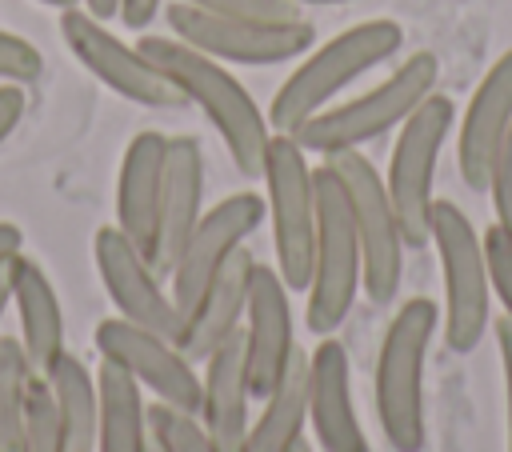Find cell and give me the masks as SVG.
Masks as SVG:
<instances>
[{
	"label": "cell",
	"instance_id": "21",
	"mask_svg": "<svg viewBox=\"0 0 512 452\" xmlns=\"http://www.w3.org/2000/svg\"><path fill=\"white\" fill-rule=\"evenodd\" d=\"M8 280H12V308L20 320V344L32 360L36 372H44L60 352H64V308L60 296L28 252L8 260Z\"/></svg>",
	"mask_w": 512,
	"mask_h": 452
},
{
	"label": "cell",
	"instance_id": "9",
	"mask_svg": "<svg viewBox=\"0 0 512 452\" xmlns=\"http://www.w3.org/2000/svg\"><path fill=\"white\" fill-rule=\"evenodd\" d=\"M164 24L176 40L192 44L196 52L220 64H288L316 44V24L304 16L292 20H252V16H216L200 12L184 0L160 8Z\"/></svg>",
	"mask_w": 512,
	"mask_h": 452
},
{
	"label": "cell",
	"instance_id": "38",
	"mask_svg": "<svg viewBox=\"0 0 512 452\" xmlns=\"http://www.w3.org/2000/svg\"><path fill=\"white\" fill-rule=\"evenodd\" d=\"M12 308V280H8V264H0V320Z\"/></svg>",
	"mask_w": 512,
	"mask_h": 452
},
{
	"label": "cell",
	"instance_id": "24",
	"mask_svg": "<svg viewBox=\"0 0 512 452\" xmlns=\"http://www.w3.org/2000/svg\"><path fill=\"white\" fill-rule=\"evenodd\" d=\"M100 416H96V452H148V404L144 388L116 364L100 360L96 368Z\"/></svg>",
	"mask_w": 512,
	"mask_h": 452
},
{
	"label": "cell",
	"instance_id": "22",
	"mask_svg": "<svg viewBox=\"0 0 512 452\" xmlns=\"http://www.w3.org/2000/svg\"><path fill=\"white\" fill-rule=\"evenodd\" d=\"M252 268H256V256L252 248H236L228 256V264L220 268V276L208 284L204 300L196 304V312L184 320V332H180V344L188 360H204L224 336H232L240 324H244V304H248V284H252Z\"/></svg>",
	"mask_w": 512,
	"mask_h": 452
},
{
	"label": "cell",
	"instance_id": "30",
	"mask_svg": "<svg viewBox=\"0 0 512 452\" xmlns=\"http://www.w3.org/2000/svg\"><path fill=\"white\" fill-rule=\"evenodd\" d=\"M484 240V260H488V280H492V296L500 300L504 316L512 320V236L492 220Z\"/></svg>",
	"mask_w": 512,
	"mask_h": 452
},
{
	"label": "cell",
	"instance_id": "37",
	"mask_svg": "<svg viewBox=\"0 0 512 452\" xmlns=\"http://www.w3.org/2000/svg\"><path fill=\"white\" fill-rule=\"evenodd\" d=\"M84 12H92L96 20H112L120 12V0H80Z\"/></svg>",
	"mask_w": 512,
	"mask_h": 452
},
{
	"label": "cell",
	"instance_id": "42",
	"mask_svg": "<svg viewBox=\"0 0 512 452\" xmlns=\"http://www.w3.org/2000/svg\"><path fill=\"white\" fill-rule=\"evenodd\" d=\"M148 452H164V448H160V444H156V440H148Z\"/></svg>",
	"mask_w": 512,
	"mask_h": 452
},
{
	"label": "cell",
	"instance_id": "13",
	"mask_svg": "<svg viewBox=\"0 0 512 452\" xmlns=\"http://www.w3.org/2000/svg\"><path fill=\"white\" fill-rule=\"evenodd\" d=\"M96 352L100 360L124 368L144 392H152L160 404L200 412V372L196 360L184 356L168 336L140 328L124 316H108L96 324Z\"/></svg>",
	"mask_w": 512,
	"mask_h": 452
},
{
	"label": "cell",
	"instance_id": "25",
	"mask_svg": "<svg viewBox=\"0 0 512 452\" xmlns=\"http://www.w3.org/2000/svg\"><path fill=\"white\" fill-rule=\"evenodd\" d=\"M52 388L60 432H64V452H96V416H100V392H96V372L68 348L40 372Z\"/></svg>",
	"mask_w": 512,
	"mask_h": 452
},
{
	"label": "cell",
	"instance_id": "3",
	"mask_svg": "<svg viewBox=\"0 0 512 452\" xmlns=\"http://www.w3.org/2000/svg\"><path fill=\"white\" fill-rule=\"evenodd\" d=\"M400 48H404V28L388 16L360 20L344 32H336L332 40H324L320 48L312 44L268 104L272 132H296L308 116L328 108L352 80H360L376 64L392 60Z\"/></svg>",
	"mask_w": 512,
	"mask_h": 452
},
{
	"label": "cell",
	"instance_id": "5",
	"mask_svg": "<svg viewBox=\"0 0 512 452\" xmlns=\"http://www.w3.org/2000/svg\"><path fill=\"white\" fill-rule=\"evenodd\" d=\"M312 180H316V244H312V276L304 288L308 296L304 324L320 340V336H336V328L348 320L364 288V260H360L352 200L340 172L328 160H320L312 168Z\"/></svg>",
	"mask_w": 512,
	"mask_h": 452
},
{
	"label": "cell",
	"instance_id": "32",
	"mask_svg": "<svg viewBox=\"0 0 512 452\" xmlns=\"http://www.w3.org/2000/svg\"><path fill=\"white\" fill-rule=\"evenodd\" d=\"M484 192L492 196L496 224L512 236V132H508L504 144H500V156H496V164H492V172H488V188H484Z\"/></svg>",
	"mask_w": 512,
	"mask_h": 452
},
{
	"label": "cell",
	"instance_id": "23",
	"mask_svg": "<svg viewBox=\"0 0 512 452\" xmlns=\"http://www.w3.org/2000/svg\"><path fill=\"white\" fill-rule=\"evenodd\" d=\"M308 424V352L296 348L276 388L260 400V416L248 424L240 452H288Z\"/></svg>",
	"mask_w": 512,
	"mask_h": 452
},
{
	"label": "cell",
	"instance_id": "7",
	"mask_svg": "<svg viewBox=\"0 0 512 452\" xmlns=\"http://www.w3.org/2000/svg\"><path fill=\"white\" fill-rule=\"evenodd\" d=\"M452 128H456V104L444 92L424 96L420 108L396 128L384 188H388V200L396 208L408 248H424L432 236V200H436L432 180H436V164H440V152Z\"/></svg>",
	"mask_w": 512,
	"mask_h": 452
},
{
	"label": "cell",
	"instance_id": "18",
	"mask_svg": "<svg viewBox=\"0 0 512 452\" xmlns=\"http://www.w3.org/2000/svg\"><path fill=\"white\" fill-rule=\"evenodd\" d=\"M168 136L144 128L128 140L116 172V228L156 264L160 252V192H164Z\"/></svg>",
	"mask_w": 512,
	"mask_h": 452
},
{
	"label": "cell",
	"instance_id": "12",
	"mask_svg": "<svg viewBox=\"0 0 512 452\" xmlns=\"http://www.w3.org/2000/svg\"><path fill=\"white\" fill-rule=\"evenodd\" d=\"M268 220L264 212V196L256 192H232L224 196L220 204L204 208L200 224L192 228L188 244L180 248L172 272L164 276L168 280V292H172V304L176 312L188 320L196 312V304L204 300L208 284L220 276V268L228 264V256Z\"/></svg>",
	"mask_w": 512,
	"mask_h": 452
},
{
	"label": "cell",
	"instance_id": "8",
	"mask_svg": "<svg viewBox=\"0 0 512 452\" xmlns=\"http://www.w3.org/2000/svg\"><path fill=\"white\" fill-rule=\"evenodd\" d=\"M260 180H264V212L272 224L276 272L288 284V292H304L312 276V244H316V180L308 152L288 132H272Z\"/></svg>",
	"mask_w": 512,
	"mask_h": 452
},
{
	"label": "cell",
	"instance_id": "14",
	"mask_svg": "<svg viewBox=\"0 0 512 452\" xmlns=\"http://www.w3.org/2000/svg\"><path fill=\"white\" fill-rule=\"evenodd\" d=\"M92 260H96V272H100V284H104L108 300L116 304V312L124 320H132L140 328H152V332L168 336L172 344H180L184 316L176 312L164 276L116 224L96 228Z\"/></svg>",
	"mask_w": 512,
	"mask_h": 452
},
{
	"label": "cell",
	"instance_id": "36",
	"mask_svg": "<svg viewBox=\"0 0 512 452\" xmlns=\"http://www.w3.org/2000/svg\"><path fill=\"white\" fill-rule=\"evenodd\" d=\"M20 252H24V232H20V224L0 220V264H8V260L20 256Z\"/></svg>",
	"mask_w": 512,
	"mask_h": 452
},
{
	"label": "cell",
	"instance_id": "27",
	"mask_svg": "<svg viewBox=\"0 0 512 452\" xmlns=\"http://www.w3.org/2000/svg\"><path fill=\"white\" fill-rule=\"evenodd\" d=\"M148 432L164 452H220L212 432L200 424L196 412L172 408V404H152L148 408Z\"/></svg>",
	"mask_w": 512,
	"mask_h": 452
},
{
	"label": "cell",
	"instance_id": "2",
	"mask_svg": "<svg viewBox=\"0 0 512 452\" xmlns=\"http://www.w3.org/2000/svg\"><path fill=\"white\" fill-rule=\"evenodd\" d=\"M436 328H440V304L428 296L404 300L384 328L372 372V400H376L380 432L392 452H420L428 440L424 364Z\"/></svg>",
	"mask_w": 512,
	"mask_h": 452
},
{
	"label": "cell",
	"instance_id": "17",
	"mask_svg": "<svg viewBox=\"0 0 512 452\" xmlns=\"http://www.w3.org/2000/svg\"><path fill=\"white\" fill-rule=\"evenodd\" d=\"M508 132H512V48H504L496 64L480 76L456 124V168L472 192L488 188V172Z\"/></svg>",
	"mask_w": 512,
	"mask_h": 452
},
{
	"label": "cell",
	"instance_id": "39",
	"mask_svg": "<svg viewBox=\"0 0 512 452\" xmlns=\"http://www.w3.org/2000/svg\"><path fill=\"white\" fill-rule=\"evenodd\" d=\"M36 4H48V8H56V12H64V8H80V0H36Z\"/></svg>",
	"mask_w": 512,
	"mask_h": 452
},
{
	"label": "cell",
	"instance_id": "31",
	"mask_svg": "<svg viewBox=\"0 0 512 452\" xmlns=\"http://www.w3.org/2000/svg\"><path fill=\"white\" fill-rule=\"evenodd\" d=\"M200 12H216V16H252V20H292L300 16V4L292 0H184Z\"/></svg>",
	"mask_w": 512,
	"mask_h": 452
},
{
	"label": "cell",
	"instance_id": "28",
	"mask_svg": "<svg viewBox=\"0 0 512 452\" xmlns=\"http://www.w3.org/2000/svg\"><path fill=\"white\" fill-rule=\"evenodd\" d=\"M20 452H64V432L56 416V400L48 380L36 372L28 388V420H24V444Z\"/></svg>",
	"mask_w": 512,
	"mask_h": 452
},
{
	"label": "cell",
	"instance_id": "40",
	"mask_svg": "<svg viewBox=\"0 0 512 452\" xmlns=\"http://www.w3.org/2000/svg\"><path fill=\"white\" fill-rule=\"evenodd\" d=\"M288 452H316V444H312V440H304V436H300V440H296V444H292V448H288Z\"/></svg>",
	"mask_w": 512,
	"mask_h": 452
},
{
	"label": "cell",
	"instance_id": "15",
	"mask_svg": "<svg viewBox=\"0 0 512 452\" xmlns=\"http://www.w3.org/2000/svg\"><path fill=\"white\" fill-rule=\"evenodd\" d=\"M240 332H244V360H248L252 396L264 400L276 388V380L284 376L288 360L296 356V328H292L288 284L280 280L276 264H260L256 260Z\"/></svg>",
	"mask_w": 512,
	"mask_h": 452
},
{
	"label": "cell",
	"instance_id": "6",
	"mask_svg": "<svg viewBox=\"0 0 512 452\" xmlns=\"http://www.w3.org/2000/svg\"><path fill=\"white\" fill-rule=\"evenodd\" d=\"M428 244L436 248L440 276H444V308H440L444 344L448 352L468 356L492 332V280H488L484 240L460 204L432 200Z\"/></svg>",
	"mask_w": 512,
	"mask_h": 452
},
{
	"label": "cell",
	"instance_id": "20",
	"mask_svg": "<svg viewBox=\"0 0 512 452\" xmlns=\"http://www.w3.org/2000/svg\"><path fill=\"white\" fill-rule=\"evenodd\" d=\"M204 216V148L192 132L168 136L164 160V192H160V252L156 272L168 276L192 228Z\"/></svg>",
	"mask_w": 512,
	"mask_h": 452
},
{
	"label": "cell",
	"instance_id": "35",
	"mask_svg": "<svg viewBox=\"0 0 512 452\" xmlns=\"http://www.w3.org/2000/svg\"><path fill=\"white\" fill-rule=\"evenodd\" d=\"M160 8H164V0H120V20L132 28V32H144L156 16H160Z\"/></svg>",
	"mask_w": 512,
	"mask_h": 452
},
{
	"label": "cell",
	"instance_id": "11",
	"mask_svg": "<svg viewBox=\"0 0 512 452\" xmlns=\"http://www.w3.org/2000/svg\"><path fill=\"white\" fill-rule=\"evenodd\" d=\"M60 36L68 52L116 96L144 104V108H184L188 96L128 40H120L104 20H96L84 8H64L60 12Z\"/></svg>",
	"mask_w": 512,
	"mask_h": 452
},
{
	"label": "cell",
	"instance_id": "26",
	"mask_svg": "<svg viewBox=\"0 0 512 452\" xmlns=\"http://www.w3.org/2000/svg\"><path fill=\"white\" fill-rule=\"evenodd\" d=\"M32 376H36V368H32L20 336H0V452H20V444H24Z\"/></svg>",
	"mask_w": 512,
	"mask_h": 452
},
{
	"label": "cell",
	"instance_id": "29",
	"mask_svg": "<svg viewBox=\"0 0 512 452\" xmlns=\"http://www.w3.org/2000/svg\"><path fill=\"white\" fill-rule=\"evenodd\" d=\"M44 72V56L32 40L0 28V84H36Z\"/></svg>",
	"mask_w": 512,
	"mask_h": 452
},
{
	"label": "cell",
	"instance_id": "19",
	"mask_svg": "<svg viewBox=\"0 0 512 452\" xmlns=\"http://www.w3.org/2000/svg\"><path fill=\"white\" fill-rule=\"evenodd\" d=\"M200 372V424L212 432L220 452H240L248 424H252V384H248V360H244V332L236 328L224 336L204 360Z\"/></svg>",
	"mask_w": 512,
	"mask_h": 452
},
{
	"label": "cell",
	"instance_id": "1",
	"mask_svg": "<svg viewBox=\"0 0 512 452\" xmlns=\"http://www.w3.org/2000/svg\"><path fill=\"white\" fill-rule=\"evenodd\" d=\"M136 48L188 96V104H196L208 116V124L224 140V152L236 164V172L244 180H260L272 124H268V112L256 104V96L220 60L196 52L192 44L176 40L172 32H144L136 40Z\"/></svg>",
	"mask_w": 512,
	"mask_h": 452
},
{
	"label": "cell",
	"instance_id": "41",
	"mask_svg": "<svg viewBox=\"0 0 512 452\" xmlns=\"http://www.w3.org/2000/svg\"><path fill=\"white\" fill-rule=\"evenodd\" d=\"M292 4H348V0H292Z\"/></svg>",
	"mask_w": 512,
	"mask_h": 452
},
{
	"label": "cell",
	"instance_id": "16",
	"mask_svg": "<svg viewBox=\"0 0 512 452\" xmlns=\"http://www.w3.org/2000/svg\"><path fill=\"white\" fill-rule=\"evenodd\" d=\"M308 424L320 452H372L352 400V360L336 336L308 352Z\"/></svg>",
	"mask_w": 512,
	"mask_h": 452
},
{
	"label": "cell",
	"instance_id": "10",
	"mask_svg": "<svg viewBox=\"0 0 512 452\" xmlns=\"http://www.w3.org/2000/svg\"><path fill=\"white\" fill-rule=\"evenodd\" d=\"M328 164L340 172L348 200H352V220H356V236H360V260H364V296L376 308H388L400 292L404 280V232L396 220V208L388 200L384 188V172L360 152H340L328 156Z\"/></svg>",
	"mask_w": 512,
	"mask_h": 452
},
{
	"label": "cell",
	"instance_id": "4",
	"mask_svg": "<svg viewBox=\"0 0 512 452\" xmlns=\"http://www.w3.org/2000/svg\"><path fill=\"white\" fill-rule=\"evenodd\" d=\"M440 84V60L436 52H412L404 56L380 84H372L368 92L328 104L316 116H308L296 132H288L308 156H340L352 148H364L372 140H380L384 132L400 128L424 96H432Z\"/></svg>",
	"mask_w": 512,
	"mask_h": 452
},
{
	"label": "cell",
	"instance_id": "33",
	"mask_svg": "<svg viewBox=\"0 0 512 452\" xmlns=\"http://www.w3.org/2000/svg\"><path fill=\"white\" fill-rule=\"evenodd\" d=\"M496 352H500V372H504V412H508V452H512V320L500 316L492 324Z\"/></svg>",
	"mask_w": 512,
	"mask_h": 452
},
{
	"label": "cell",
	"instance_id": "34",
	"mask_svg": "<svg viewBox=\"0 0 512 452\" xmlns=\"http://www.w3.org/2000/svg\"><path fill=\"white\" fill-rule=\"evenodd\" d=\"M24 108H28V92L24 84H0V144L16 132V124L24 120Z\"/></svg>",
	"mask_w": 512,
	"mask_h": 452
}]
</instances>
